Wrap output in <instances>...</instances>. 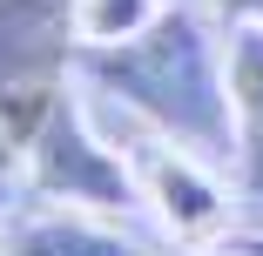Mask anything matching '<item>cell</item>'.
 I'll use <instances>...</instances> for the list:
<instances>
[{
    "instance_id": "52a82bcc",
    "label": "cell",
    "mask_w": 263,
    "mask_h": 256,
    "mask_svg": "<svg viewBox=\"0 0 263 256\" xmlns=\"http://www.w3.org/2000/svg\"><path fill=\"white\" fill-rule=\"evenodd\" d=\"M155 14V0H68V21H74V41L81 47H115L128 34H142Z\"/></svg>"
},
{
    "instance_id": "30bf717a",
    "label": "cell",
    "mask_w": 263,
    "mask_h": 256,
    "mask_svg": "<svg viewBox=\"0 0 263 256\" xmlns=\"http://www.w3.org/2000/svg\"><path fill=\"white\" fill-rule=\"evenodd\" d=\"M216 256H243V249H216Z\"/></svg>"
},
{
    "instance_id": "6da1fadb",
    "label": "cell",
    "mask_w": 263,
    "mask_h": 256,
    "mask_svg": "<svg viewBox=\"0 0 263 256\" xmlns=\"http://www.w3.org/2000/svg\"><path fill=\"white\" fill-rule=\"evenodd\" d=\"M88 81L122 94V108L142 115V128L169 135L189 155H236V128H230V61L209 41L196 14H155L142 34L115 47H88L81 54Z\"/></svg>"
},
{
    "instance_id": "8992f818",
    "label": "cell",
    "mask_w": 263,
    "mask_h": 256,
    "mask_svg": "<svg viewBox=\"0 0 263 256\" xmlns=\"http://www.w3.org/2000/svg\"><path fill=\"white\" fill-rule=\"evenodd\" d=\"M223 61H230V128H236L243 189L263 195V21H243L230 34Z\"/></svg>"
},
{
    "instance_id": "3957f363",
    "label": "cell",
    "mask_w": 263,
    "mask_h": 256,
    "mask_svg": "<svg viewBox=\"0 0 263 256\" xmlns=\"http://www.w3.org/2000/svg\"><path fill=\"white\" fill-rule=\"evenodd\" d=\"M122 155H128V175H135V195L155 209V223H162L169 236L182 243H202V236H216L223 216H230V189L209 175L202 155H189V148H176L169 135H128L122 142Z\"/></svg>"
},
{
    "instance_id": "5b68a950",
    "label": "cell",
    "mask_w": 263,
    "mask_h": 256,
    "mask_svg": "<svg viewBox=\"0 0 263 256\" xmlns=\"http://www.w3.org/2000/svg\"><path fill=\"white\" fill-rule=\"evenodd\" d=\"M0 256H148L128 229H115L108 216L95 209H34V216H14L0 229Z\"/></svg>"
},
{
    "instance_id": "9c48e42d",
    "label": "cell",
    "mask_w": 263,
    "mask_h": 256,
    "mask_svg": "<svg viewBox=\"0 0 263 256\" xmlns=\"http://www.w3.org/2000/svg\"><path fill=\"white\" fill-rule=\"evenodd\" d=\"M236 249H243V256H263V236H243Z\"/></svg>"
},
{
    "instance_id": "7a4b0ae2",
    "label": "cell",
    "mask_w": 263,
    "mask_h": 256,
    "mask_svg": "<svg viewBox=\"0 0 263 256\" xmlns=\"http://www.w3.org/2000/svg\"><path fill=\"white\" fill-rule=\"evenodd\" d=\"M27 175L47 202H68V209H95V216H122L135 209V175L122 142H108L95 128V115L74 94H54L41 108V122L27 128Z\"/></svg>"
},
{
    "instance_id": "ba28073f",
    "label": "cell",
    "mask_w": 263,
    "mask_h": 256,
    "mask_svg": "<svg viewBox=\"0 0 263 256\" xmlns=\"http://www.w3.org/2000/svg\"><path fill=\"white\" fill-rule=\"evenodd\" d=\"M216 7H230L236 21H263V0H216Z\"/></svg>"
},
{
    "instance_id": "277c9868",
    "label": "cell",
    "mask_w": 263,
    "mask_h": 256,
    "mask_svg": "<svg viewBox=\"0 0 263 256\" xmlns=\"http://www.w3.org/2000/svg\"><path fill=\"white\" fill-rule=\"evenodd\" d=\"M68 34H74L68 0H0V101L47 94L41 74L61 61Z\"/></svg>"
}]
</instances>
